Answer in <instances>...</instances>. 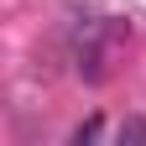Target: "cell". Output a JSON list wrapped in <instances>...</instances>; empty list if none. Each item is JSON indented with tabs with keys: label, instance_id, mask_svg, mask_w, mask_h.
<instances>
[{
	"label": "cell",
	"instance_id": "obj_1",
	"mask_svg": "<svg viewBox=\"0 0 146 146\" xmlns=\"http://www.w3.org/2000/svg\"><path fill=\"white\" fill-rule=\"evenodd\" d=\"M120 141H146V125H141V120H125V125H120Z\"/></svg>",
	"mask_w": 146,
	"mask_h": 146
},
{
	"label": "cell",
	"instance_id": "obj_2",
	"mask_svg": "<svg viewBox=\"0 0 146 146\" xmlns=\"http://www.w3.org/2000/svg\"><path fill=\"white\" fill-rule=\"evenodd\" d=\"M99 136V120H89V125H78V131H73V141H94Z\"/></svg>",
	"mask_w": 146,
	"mask_h": 146
}]
</instances>
